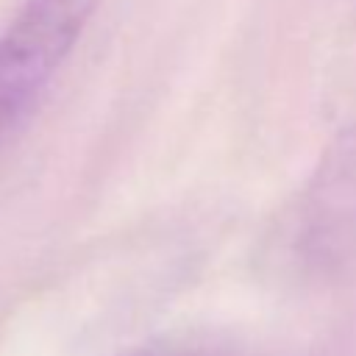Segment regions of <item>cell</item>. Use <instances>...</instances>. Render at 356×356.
<instances>
[{
	"instance_id": "obj_1",
	"label": "cell",
	"mask_w": 356,
	"mask_h": 356,
	"mask_svg": "<svg viewBox=\"0 0 356 356\" xmlns=\"http://www.w3.org/2000/svg\"><path fill=\"white\" fill-rule=\"evenodd\" d=\"M278 250L306 278H325L356 259V125L320 153L278 225Z\"/></svg>"
},
{
	"instance_id": "obj_2",
	"label": "cell",
	"mask_w": 356,
	"mask_h": 356,
	"mask_svg": "<svg viewBox=\"0 0 356 356\" xmlns=\"http://www.w3.org/2000/svg\"><path fill=\"white\" fill-rule=\"evenodd\" d=\"M97 0H25L0 33V142L28 117L81 39Z\"/></svg>"
}]
</instances>
